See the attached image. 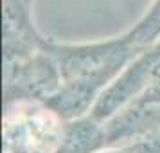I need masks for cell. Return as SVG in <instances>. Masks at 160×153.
I'll list each match as a JSON object with an SVG mask.
<instances>
[{"label":"cell","mask_w":160,"mask_h":153,"mask_svg":"<svg viewBox=\"0 0 160 153\" xmlns=\"http://www.w3.org/2000/svg\"><path fill=\"white\" fill-rule=\"evenodd\" d=\"M45 47L56 59L61 76L58 92L45 105L63 121L88 115L102 92L144 52L126 33L117 38L79 45L47 40Z\"/></svg>","instance_id":"cell-1"},{"label":"cell","mask_w":160,"mask_h":153,"mask_svg":"<svg viewBox=\"0 0 160 153\" xmlns=\"http://www.w3.org/2000/svg\"><path fill=\"white\" fill-rule=\"evenodd\" d=\"M133 103L160 105V42L137 56L119 74L88 115L104 123Z\"/></svg>","instance_id":"cell-2"},{"label":"cell","mask_w":160,"mask_h":153,"mask_svg":"<svg viewBox=\"0 0 160 153\" xmlns=\"http://www.w3.org/2000/svg\"><path fill=\"white\" fill-rule=\"evenodd\" d=\"M65 121L45 103L4 105V153H54Z\"/></svg>","instance_id":"cell-3"},{"label":"cell","mask_w":160,"mask_h":153,"mask_svg":"<svg viewBox=\"0 0 160 153\" xmlns=\"http://www.w3.org/2000/svg\"><path fill=\"white\" fill-rule=\"evenodd\" d=\"M47 40L38 49L4 61V105L15 101L45 103L58 92L61 76L56 59L47 51Z\"/></svg>","instance_id":"cell-4"},{"label":"cell","mask_w":160,"mask_h":153,"mask_svg":"<svg viewBox=\"0 0 160 153\" xmlns=\"http://www.w3.org/2000/svg\"><path fill=\"white\" fill-rule=\"evenodd\" d=\"M102 124L106 133V148L149 137L160 131V105L133 103Z\"/></svg>","instance_id":"cell-5"},{"label":"cell","mask_w":160,"mask_h":153,"mask_svg":"<svg viewBox=\"0 0 160 153\" xmlns=\"http://www.w3.org/2000/svg\"><path fill=\"white\" fill-rule=\"evenodd\" d=\"M102 150H106L104 124L85 115L65 121L54 153H99Z\"/></svg>","instance_id":"cell-6"},{"label":"cell","mask_w":160,"mask_h":153,"mask_svg":"<svg viewBox=\"0 0 160 153\" xmlns=\"http://www.w3.org/2000/svg\"><path fill=\"white\" fill-rule=\"evenodd\" d=\"M130 40L140 51H148L149 47L160 42V0H153L146 15L138 20L130 31H126Z\"/></svg>","instance_id":"cell-7"},{"label":"cell","mask_w":160,"mask_h":153,"mask_svg":"<svg viewBox=\"0 0 160 153\" xmlns=\"http://www.w3.org/2000/svg\"><path fill=\"white\" fill-rule=\"evenodd\" d=\"M23 2H25V6H27V8H29V4H31V0H23Z\"/></svg>","instance_id":"cell-8"}]
</instances>
